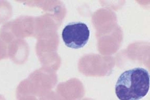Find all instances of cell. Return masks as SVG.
Segmentation results:
<instances>
[{
  "label": "cell",
  "mask_w": 150,
  "mask_h": 100,
  "mask_svg": "<svg viewBox=\"0 0 150 100\" xmlns=\"http://www.w3.org/2000/svg\"><path fill=\"white\" fill-rule=\"evenodd\" d=\"M150 89V75L142 67L125 71L119 77L115 92L120 100H139L147 94Z\"/></svg>",
  "instance_id": "cell-1"
},
{
  "label": "cell",
  "mask_w": 150,
  "mask_h": 100,
  "mask_svg": "<svg viewBox=\"0 0 150 100\" xmlns=\"http://www.w3.org/2000/svg\"><path fill=\"white\" fill-rule=\"evenodd\" d=\"M90 31L87 24L81 22H70L64 27L62 38L65 45L73 49H79L86 44Z\"/></svg>",
  "instance_id": "cell-2"
},
{
  "label": "cell",
  "mask_w": 150,
  "mask_h": 100,
  "mask_svg": "<svg viewBox=\"0 0 150 100\" xmlns=\"http://www.w3.org/2000/svg\"><path fill=\"white\" fill-rule=\"evenodd\" d=\"M26 55V45L22 39H16L8 44V56L15 63L22 64Z\"/></svg>",
  "instance_id": "cell-3"
},
{
  "label": "cell",
  "mask_w": 150,
  "mask_h": 100,
  "mask_svg": "<svg viewBox=\"0 0 150 100\" xmlns=\"http://www.w3.org/2000/svg\"><path fill=\"white\" fill-rule=\"evenodd\" d=\"M12 14V8L10 3L0 1V23L7 21Z\"/></svg>",
  "instance_id": "cell-4"
},
{
  "label": "cell",
  "mask_w": 150,
  "mask_h": 100,
  "mask_svg": "<svg viewBox=\"0 0 150 100\" xmlns=\"http://www.w3.org/2000/svg\"><path fill=\"white\" fill-rule=\"evenodd\" d=\"M6 51V46L4 42L0 38V59H3L5 55Z\"/></svg>",
  "instance_id": "cell-5"
},
{
  "label": "cell",
  "mask_w": 150,
  "mask_h": 100,
  "mask_svg": "<svg viewBox=\"0 0 150 100\" xmlns=\"http://www.w3.org/2000/svg\"><path fill=\"white\" fill-rule=\"evenodd\" d=\"M18 100H36L35 99L33 98L32 96H26V97H23L22 98H20Z\"/></svg>",
  "instance_id": "cell-6"
},
{
  "label": "cell",
  "mask_w": 150,
  "mask_h": 100,
  "mask_svg": "<svg viewBox=\"0 0 150 100\" xmlns=\"http://www.w3.org/2000/svg\"><path fill=\"white\" fill-rule=\"evenodd\" d=\"M0 100H6V99L2 95L0 94Z\"/></svg>",
  "instance_id": "cell-7"
}]
</instances>
